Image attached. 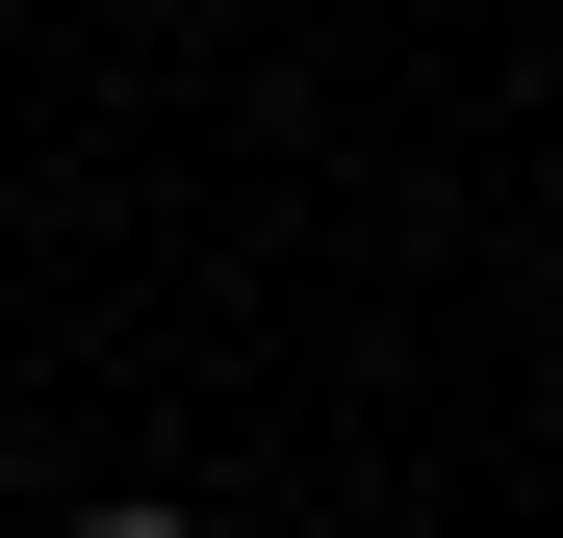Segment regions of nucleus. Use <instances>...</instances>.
<instances>
[{
	"instance_id": "f257e3e1",
	"label": "nucleus",
	"mask_w": 563,
	"mask_h": 538,
	"mask_svg": "<svg viewBox=\"0 0 563 538\" xmlns=\"http://www.w3.org/2000/svg\"><path fill=\"white\" fill-rule=\"evenodd\" d=\"M77 538H206V513H154V487H103V513H77Z\"/></svg>"
}]
</instances>
